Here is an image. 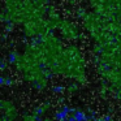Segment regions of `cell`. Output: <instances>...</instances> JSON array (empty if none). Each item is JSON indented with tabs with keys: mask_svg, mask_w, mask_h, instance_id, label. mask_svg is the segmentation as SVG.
Here are the masks:
<instances>
[{
	"mask_svg": "<svg viewBox=\"0 0 121 121\" xmlns=\"http://www.w3.org/2000/svg\"><path fill=\"white\" fill-rule=\"evenodd\" d=\"M17 59H18V53H17L16 51H11V52H8V55H7V61H8L11 65H13L14 63H17Z\"/></svg>",
	"mask_w": 121,
	"mask_h": 121,
	"instance_id": "obj_1",
	"label": "cell"
},
{
	"mask_svg": "<svg viewBox=\"0 0 121 121\" xmlns=\"http://www.w3.org/2000/svg\"><path fill=\"white\" fill-rule=\"evenodd\" d=\"M73 116L76 117L77 121H86V115H85V112H82V111H79V109H76V108H74Z\"/></svg>",
	"mask_w": 121,
	"mask_h": 121,
	"instance_id": "obj_2",
	"label": "cell"
},
{
	"mask_svg": "<svg viewBox=\"0 0 121 121\" xmlns=\"http://www.w3.org/2000/svg\"><path fill=\"white\" fill-rule=\"evenodd\" d=\"M53 118H55L56 121H61V120H65V118H68V113L64 112L63 109L57 111L56 113H53Z\"/></svg>",
	"mask_w": 121,
	"mask_h": 121,
	"instance_id": "obj_3",
	"label": "cell"
},
{
	"mask_svg": "<svg viewBox=\"0 0 121 121\" xmlns=\"http://www.w3.org/2000/svg\"><path fill=\"white\" fill-rule=\"evenodd\" d=\"M8 61L4 60V59H0V70H5L7 66H8Z\"/></svg>",
	"mask_w": 121,
	"mask_h": 121,
	"instance_id": "obj_4",
	"label": "cell"
},
{
	"mask_svg": "<svg viewBox=\"0 0 121 121\" xmlns=\"http://www.w3.org/2000/svg\"><path fill=\"white\" fill-rule=\"evenodd\" d=\"M64 90H65V87L64 86H53L52 87V91L56 92V94H60V92H63Z\"/></svg>",
	"mask_w": 121,
	"mask_h": 121,
	"instance_id": "obj_5",
	"label": "cell"
},
{
	"mask_svg": "<svg viewBox=\"0 0 121 121\" xmlns=\"http://www.w3.org/2000/svg\"><path fill=\"white\" fill-rule=\"evenodd\" d=\"M13 78H12V77H7L5 78V86H12V85H13Z\"/></svg>",
	"mask_w": 121,
	"mask_h": 121,
	"instance_id": "obj_6",
	"label": "cell"
},
{
	"mask_svg": "<svg viewBox=\"0 0 121 121\" xmlns=\"http://www.w3.org/2000/svg\"><path fill=\"white\" fill-rule=\"evenodd\" d=\"M5 78L7 77H4V76L0 74V86H5Z\"/></svg>",
	"mask_w": 121,
	"mask_h": 121,
	"instance_id": "obj_7",
	"label": "cell"
},
{
	"mask_svg": "<svg viewBox=\"0 0 121 121\" xmlns=\"http://www.w3.org/2000/svg\"><path fill=\"white\" fill-rule=\"evenodd\" d=\"M103 118H104V121H112V117H111L109 115H105Z\"/></svg>",
	"mask_w": 121,
	"mask_h": 121,
	"instance_id": "obj_8",
	"label": "cell"
},
{
	"mask_svg": "<svg viewBox=\"0 0 121 121\" xmlns=\"http://www.w3.org/2000/svg\"><path fill=\"white\" fill-rule=\"evenodd\" d=\"M34 121H42V117H40V115H35V116H34Z\"/></svg>",
	"mask_w": 121,
	"mask_h": 121,
	"instance_id": "obj_9",
	"label": "cell"
},
{
	"mask_svg": "<svg viewBox=\"0 0 121 121\" xmlns=\"http://www.w3.org/2000/svg\"><path fill=\"white\" fill-rule=\"evenodd\" d=\"M66 120H68V121H77V120H76V117H74L73 115H72L70 117H68V118H66Z\"/></svg>",
	"mask_w": 121,
	"mask_h": 121,
	"instance_id": "obj_10",
	"label": "cell"
},
{
	"mask_svg": "<svg viewBox=\"0 0 121 121\" xmlns=\"http://www.w3.org/2000/svg\"><path fill=\"white\" fill-rule=\"evenodd\" d=\"M94 121H104V118H95Z\"/></svg>",
	"mask_w": 121,
	"mask_h": 121,
	"instance_id": "obj_11",
	"label": "cell"
},
{
	"mask_svg": "<svg viewBox=\"0 0 121 121\" xmlns=\"http://www.w3.org/2000/svg\"><path fill=\"white\" fill-rule=\"evenodd\" d=\"M61 121H68V120H66V118H65V120H61Z\"/></svg>",
	"mask_w": 121,
	"mask_h": 121,
	"instance_id": "obj_12",
	"label": "cell"
},
{
	"mask_svg": "<svg viewBox=\"0 0 121 121\" xmlns=\"http://www.w3.org/2000/svg\"><path fill=\"white\" fill-rule=\"evenodd\" d=\"M47 121H52V120H47Z\"/></svg>",
	"mask_w": 121,
	"mask_h": 121,
	"instance_id": "obj_13",
	"label": "cell"
}]
</instances>
